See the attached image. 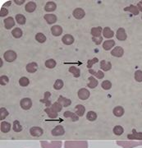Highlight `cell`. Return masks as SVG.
I'll return each instance as SVG.
<instances>
[{"label":"cell","mask_w":142,"mask_h":148,"mask_svg":"<svg viewBox=\"0 0 142 148\" xmlns=\"http://www.w3.org/2000/svg\"><path fill=\"white\" fill-rule=\"evenodd\" d=\"M63 85H64V83H63V82L62 80H56V82H54V85H53V88H54L55 90H61V89L63 88Z\"/></svg>","instance_id":"cell-39"},{"label":"cell","mask_w":142,"mask_h":148,"mask_svg":"<svg viewBox=\"0 0 142 148\" xmlns=\"http://www.w3.org/2000/svg\"><path fill=\"white\" fill-rule=\"evenodd\" d=\"M137 8H138L139 11L142 12V1L141 2H139V3L137 4Z\"/></svg>","instance_id":"cell-53"},{"label":"cell","mask_w":142,"mask_h":148,"mask_svg":"<svg viewBox=\"0 0 142 148\" xmlns=\"http://www.w3.org/2000/svg\"><path fill=\"white\" fill-rule=\"evenodd\" d=\"M112 68V64L110 62H107L105 60H102L100 62V69H102L103 71H109Z\"/></svg>","instance_id":"cell-15"},{"label":"cell","mask_w":142,"mask_h":148,"mask_svg":"<svg viewBox=\"0 0 142 148\" xmlns=\"http://www.w3.org/2000/svg\"><path fill=\"white\" fill-rule=\"evenodd\" d=\"M51 32L54 36H59L63 33V28L60 26H53L51 28Z\"/></svg>","instance_id":"cell-18"},{"label":"cell","mask_w":142,"mask_h":148,"mask_svg":"<svg viewBox=\"0 0 142 148\" xmlns=\"http://www.w3.org/2000/svg\"><path fill=\"white\" fill-rule=\"evenodd\" d=\"M25 9L27 12H33L36 9V3H35L34 2H29L27 3V5L25 7Z\"/></svg>","instance_id":"cell-22"},{"label":"cell","mask_w":142,"mask_h":148,"mask_svg":"<svg viewBox=\"0 0 142 148\" xmlns=\"http://www.w3.org/2000/svg\"><path fill=\"white\" fill-rule=\"evenodd\" d=\"M124 132V129L123 127L120 126V125H117L115 127H113V133L117 135V136H120Z\"/></svg>","instance_id":"cell-37"},{"label":"cell","mask_w":142,"mask_h":148,"mask_svg":"<svg viewBox=\"0 0 142 148\" xmlns=\"http://www.w3.org/2000/svg\"><path fill=\"white\" fill-rule=\"evenodd\" d=\"M117 144L121 146L123 148H132L142 145V142H125V141H118Z\"/></svg>","instance_id":"cell-3"},{"label":"cell","mask_w":142,"mask_h":148,"mask_svg":"<svg viewBox=\"0 0 142 148\" xmlns=\"http://www.w3.org/2000/svg\"><path fill=\"white\" fill-rule=\"evenodd\" d=\"M124 10L128 11V12H132V14H134V15H138V14H139V12H140L137 7L132 5V4L129 6V7H127V8H125Z\"/></svg>","instance_id":"cell-29"},{"label":"cell","mask_w":142,"mask_h":148,"mask_svg":"<svg viewBox=\"0 0 142 148\" xmlns=\"http://www.w3.org/2000/svg\"><path fill=\"white\" fill-rule=\"evenodd\" d=\"M13 130L16 132H20L22 130V127L18 120H16L13 123Z\"/></svg>","instance_id":"cell-41"},{"label":"cell","mask_w":142,"mask_h":148,"mask_svg":"<svg viewBox=\"0 0 142 148\" xmlns=\"http://www.w3.org/2000/svg\"><path fill=\"white\" fill-rule=\"evenodd\" d=\"M36 40L38 42L44 43L46 40V36L43 33H37L36 36Z\"/></svg>","instance_id":"cell-40"},{"label":"cell","mask_w":142,"mask_h":148,"mask_svg":"<svg viewBox=\"0 0 142 148\" xmlns=\"http://www.w3.org/2000/svg\"><path fill=\"white\" fill-rule=\"evenodd\" d=\"M116 37L117 40H126V34L125 30L123 28H119L117 31V33H116Z\"/></svg>","instance_id":"cell-11"},{"label":"cell","mask_w":142,"mask_h":148,"mask_svg":"<svg viewBox=\"0 0 142 148\" xmlns=\"http://www.w3.org/2000/svg\"><path fill=\"white\" fill-rule=\"evenodd\" d=\"M87 86H89V88H95L98 86V81L95 79L93 76H91L89 77V82Z\"/></svg>","instance_id":"cell-30"},{"label":"cell","mask_w":142,"mask_h":148,"mask_svg":"<svg viewBox=\"0 0 142 148\" xmlns=\"http://www.w3.org/2000/svg\"><path fill=\"white\" fill-rule=\"evenodd\" d=\"M14 25H15V21L12 17H8L4 20V27L6 29H11L12 27H14Z\"/></svg>","instance_id":"cell-17"},{"label":"cell","mask_w":142,"mask_h":148,"mask_svg":"<svg viewBox=\"0 0 142 148\" xmlns=\"http://www.w3.org/2000/svg\"><path fill=\"white\" fill-rule=\"evenodd\" d=\"M124 53V50L121 47V46H116L112 51H111V54L114 57H117V58H120L123 55Z\"/></svg>","instance_id":"cell-8"},{"label":"cell","mask_w":142,"mask_h":148,"mask_svg":"<svg viewBox=\"0 0 142 148\" xmlns=\"http://www.w3.org/2000/svg\"><path fill=\"white\" fill-rule=\"evenodd\" d=\"M69 72L73 74L75 77H79L80 74H81L80 69H78V68H76V66H72V67H70V68H69Z\"/></svg>","instance_id":"cell-33"},{"label":"cell","mask_w":142,"mask_h":148,"mask_svg":"<svg viewBox=\"0 0 142 148\" xmlns=\"http://www.w3.org/2000/svg\"><path fill=\"white\" fill-rule=\"evenodd\" d=\"M50 95H51V94H50L49 92L46 91V92L44 93V98L43 100H40V102L45 104V106H47V107L51 106V101L48 100V98L50 97Z\"/></svg>","instance_id":"cell-31"},{"label":"cell","mask_w":142,"mask_h":148,"mask_svg":"<svg viewBox=\"0 0 142 148\" xmlns=\"http://www.w3.org/2000/svg\"><path fill=\"white\" fill-rule=\"evenodd\" d=\"M101 33H102V28L100 27H93L91 29V35L93 36V37L101 36Z\"/></svg>","instance_id":"cell-28"},{"label":"cell","mask_w":142,"mask_h":148,"mask_svg":"<svg viewBox=\"0 0 142 148\" xmlns=\"http://www.w3.org/2000/svg\"><path fill=\"white\" fill-rule=\"evenodd\" d=\"M12 36L15 37V38L18 39V38H21V36H22V31H21V28L16 27L15 29L12 30Z\"/></svg>","instance_id":"cell-35"},{"label":"cell","mask_w":142,"mask_h":148,"mask_svg":"<svg viewBox=\"0 0 142 148\" xmlns=\"http://www.w3.org/2000/svg\"><path fill=\"white\" fill-rule=\"evenodd\" d=\"M103 35H104V36L105 37V38L109 39V38H112L114 36V32H113L109 27H105L103 30Z\"/></svg>","instance_id":"cell-25"},{"label":"cell","mask_w":142,"mask_h":148,"mask_svg":"<svg viewBox=\"0 0 142 148\" xmlns=\"http://www.w3.org/2000/svg\"><path fill=\"white\" fill-rule=\"evenodd\" d=\"M64 133H65V130H64L63 126H61V125L56 126L52 130V135L53 136H57V137L58 136H62Z\"/></svg>","instance_id":"cell-10"},{"label":"cell","mask_w":142,"mask_h":148,"mask_svg":"<svg viewBox=\"0 0 142 148\" xmlns=\"http://www.w3.org/2000/svg\"><path fill=\"white\" fill-rule=\"evenodd\" d=\"M44 111L47 113L48 117L51 118V119H55V118L58 117V113L53 110L52 108H47V109L44 110Z\"/></svg>","instance_id":"cell-32"},{"label":"cell","mask_w":142,"mask_h":148,"mask_svg":"<svg viewBox=\"0 0 142 148\" xmlns=\"http://www.w3.org/2000/svg\"><path fill=\"white\" fill-rule=\"evenodd\" d=\"M89 95H90L89 91L87 89H85V88H81L78 91V97L81 100H82V101L87 100L89 97Z\"/></svg>","instance_id":"cell-7"},{"label":"cell","mask_w":142,"mask_h":148,"mask_svg":"<svg viewBox=\"0 0 142 148\" xmlns=\"http://www.w3.org/2000/svg\"><path fill=\"white\" fill-rule=\"evenodd\" d=\"M92 40H93V41H94L97 45H100V44L102 43V41H103V37L102 36L92 37Z\"/></svg>","instance_id":"cell-50"},{"label":"cell","mask_w":142,"mask_h":148,"mask_svg":"<svg viewBox=\"0 0 142 148\" xmlns=\"http://www.w3.org/2000/svg\"><path fill=\"white\" fill-rule=\"evenodd\" d=\"M44 9L47 12H53L56 9V3L54 2H52V1L48 2L45 7H44Z\"/></svg>","instance_id":"cell-27"},{"label":"cell","mask_w":142,"mask_h":148,"mask_svg":"<svg viewBox=\"0 0 142 148\" xmlns=\"http://www.w3.org/2000/svg\"><path fill=\"white\" fill-rule=\"evenodd\" d=\"M40 145L42 148H61L62 143L59 141H53V142H46L42 141L40 142Z\"/></svg>","instance_id":"cell-2"},{"label":"cell","mask_w":142,"mask_h":148,"mask_svg":"<svg viewBox=\"0 0 142 148\" xmlns=\"http://www.w3.org/2000/svg\"><path fill=\"white\" fill-rule=\"evenodd\" d=\"M24 2H25V0H15V3L17 5H21Z\"/></svg>","instance_id":"cell-52"},{"label":"cell","mask_w":142,"mask_h":148,"mask_svg":"<svg viewBox=\"0 0 142 148\" xmlns=\"http://www.w3.org/2000/svg\"><path fill=\"white\" fill-rule=\"evenodd\" d=\"M101 86L104 90H109V89H111V87H112V83H111V82H109V80H105V81H104L102 82Z\"/></svg>","instance_id":"cell-43"},{"label":"cell","mask_w":142,"mask_h":148,"mask_svg":"<svg viewBox=\"0 0 142 148\" xmlns=\"http://www.w3.org/2000/svg\"><path fill=\"white\" fill-rule=\"evenodd\" d=\"M51 108H52V109H53V110L55 111V112L58 113V112H60V111L62 110V109H63V106H62L60 103H58V101H57V102H55L54 104H53V105H52Z\"/></svg>","instance_id":"cell-42"},{"label":"cell","mask_w":142,"mask_h":148,"mask_svg":"<svg viewBox=\"0 0 142 148\" xmlns=\"http://www.w3.org/2000/svg\"><path fill=\"white\" fill-rule=\"evenodd\" d=\"M0 113H1V117H0V119H1V120L3 121L6 117L8 115V112L7 111V110H6L5 108H1V109H0Z\"/></svg>","instance_id":"cell-47"},{"label":"cell","mask_w":142,"mask_h":148,"mask_svg":"<svg viewBox=\"0 0 142 148\" xmlns=\"http://www.w3.org/2000/svg\"><path fill=\"white\" fill-rule=\"evenodd\" d=\"M127 138L131 140H142V132H137L133 130V134L127 135Z\"/></svg>","instance_id":"cell-19"},{"label":"cell","mask_w":142,"mask_h":148,"mask_svg":"<svg viewBox=\"0 0 142 148\" xmlns=\"http://www.w3.org/2000/svg\"><path fill=\"white\" fill-rule=\"evenodd\" d=\"M29 83H30V81L26 77H23L19 80V84L21 85V86H27Z\"/></svg>","instance_id":"cell-45"},{"label":"cell","mask_w":142,"mask_h":148,"mask_svg":"<svg viewBox=\"0 0 142 148\" xmlns=\"http://www.w3.org/2000/svg\"><path fill=\"white\" fill-rule=\"evenodd\" d=\"M30 133L33 137H40L42 136L44 131L41 127H32L30 129Z\"/></svg>","instance_id":"cell-6"},{"label":"cell","mask_w":142,"mask_h":148,"mask_svg":"<svg viewBox=\"0 0 142 148\" xmlns=\"http://www.w3.org/2000/svg\"><path fill=\"white\" fill-rule=\"evenodd\" d=\"M115 45V41L113 40H106L103 44V48L105 49V50H109L112 48Z\"/></svg>","instance_id":"cell-20"},{"label":"cell","mask_w":142,"mask_h":148,"mask_svg":"<svg viewBox=\"0 0 142 148\" xmlns=\"http://www.w3.org/2000/svg\"><path fill=\"white\" fill-rule=\"evenodd\" d=\"M8 14V10L6 9L5 8H2L1 10H0V16H5Z\"/></svg>","instance_id":"cell-51"},{"label":"cell","mask_w":142,"mask_h":148,"mask_svg":"<svg viewBox=\"0 0 142 148\" xmlns=\"http://www.w3.org/2000/svg\"><path fill=\"white\" fill-rule=\"evenodd\" d=\"M37 69H38V65H37L36 63H30L29 64H27V70L28 73H36L37 71Z\"/></svg>","instance_id":"cell-16"},{"label":"cell","mask_w":142,"mask_h":148,"mask_svg":"<svg viewBox=\"0 0 142 148\" xmlns=\"http://www.w3.org/2000/svg\"><path fill=\"white\" fill-rule=\"evenodd\" d=\"M20 106H21V108H22L23 110H30L32 106L31 100L29 99V98H24V99H22L21 101V102H20Z\"/></svg>","instance_id":"cell-5"},{"label":"cell","mask_w":142,"mask_h":148,"mask_svg":"<svg viewBox=\"0 0 142 148\" xmlns=\"http://www.w3.org/2000/svg\"><path fill=\"white\" fill-rule=\"evenodd\" d=\"M44 17L48 24H53L57 21V16L53 14H46Z\"/></svg>","instance_id":"cell-21"},{"label":"cell","mask_w":142,"mask_h":148,"mask_svg":"<svg viewBox=\"0 0 142 148\" xmlns=\"http://www.w3.org/2000/svg\"><path fill=\"white\" fill-rule=\"evenodd\" d=\"M65 148H88L86 141H67L64 144Z\"/></svg>","instance_id":"cell-1"},{"label":"cell","mask_w":142,"mask_h":148,"mask_svg":"<svg viewBox=\"0 0 142 148\" xmlns=\"http://www.w3.org/2000/svg\"><path fill=\"white\" fill-rule=\"evenodd\" d=\"M11 129V124L8 122H2L1 123V131L3 132H8Z\"/></svg>","instance_id":"cell-26"},{"label":"cell","mask_w":142,"mask_h":148,"mask_svg":"<svg viewBox=\"0 0 142 148\" xmlns=\"http://www.w3.org/2000/svg\"><path fill=\"white\" fill-rule=\"evenodd\" d=\"M11 3H12V2H8V3H6V4H4V6H7V5H11Z\"/></svg>","instance_id":"cell-54"},{"label":"cell","mask_w":142,"mask_h":148,"mask_svg":"<svg viewBox=\"0 0 142 148\" xmlns=\"http://www.w3.org/2000/svg\"><path fill=\"white\" fill-rule=\"evenodd\" d=\"M113 112L116 117H122L124 114V109L122 106H117L113 109Z\"/></svg>","instance_id":"cell-23"},{"label":"cell","mask_w":142,"mask_h":148,"mask_svg":"<svg viewBox=\"0 0 142 148\" xmlns=\"http://www.w3.org/2000/svg\"><path fill=\"white\" fill-rule=\"evenodd\" d=\"M89 73L90 74H92L93 76H95V77H96L97 78H99V79H102V78L104 77V73H103L102 71L95 72L93 69H89Z\"/></svg>","instance_id":"cell-34"},{"label":"cell","mask_w":142,"mask_h":148,"mask_svg":"<svg viewBox=\"0 0 142 148\" xmlns=\"http://www.w3.org/2000/svg\"><path fill=\"white\" fill-rule=\"evenodd\" d=\"M8 77H7V76H4V75H3V76H1L0 77V84L1 85H6L8 82Z\"/></svg>","instance_id":"cell-49"},{"label":"cell","mask_w":142,"mask_h":148,"mask_svg":"<svg viewBox=\"0 0 142 148\" xmlns=\"http://www.w3.org/2000/svg\"><path fill=\"white\" fill-rule=\"evenodd\" d=\"M75 110H76V114L78 115L79 117L83 116L85 112V109L83 106L81 105H77V106L75 107Z\"/></svg>","instance_id":"cell-24"},{"label":"cell","mask_w":142,"mask_h":148,"mask_svg":"<svg viewBox=\"0 0 142 148\" xmlns=\"http://www.w3.org/2000/svg\"><path fill=\"white\" fill-rule=\"evenodd\" d=\"M86 119H87L89 121H95V119H97V114H96V113L94 112V111H89V112L87 113Z\"/></svg>","instance_id":"cell-38"},{"label":"cell","mask_w":142,"mask_h":148,"mask_svg":"<svg viewBox=\"0 0 142 148\" xmlns=\"http://www.w3.org/2000/svg\"><path fill=\"white\" fill-rule=\"evenodd\" d=\"M16 21L20 25H24L26 23V17L22 14H16Z\"/></svg>","instance_id":"cell-36"},{"label":"cell","mask_w":142,"mask_h":148,"mask_svg":"<svg viewBox=\"0 0 142 148\" xmlns=\"http://www.w3.org/2000/svg\"><path fill=\"white\" fill-rule=\"evenodd\" d=\"M62 40H63V42L64 43L65 45H72V44L74 42V38L72 35L67 34V35H65V36L63 37Z\"/></svg>","instance_id":"cell-14"},{"label":"cell","mask_w":142,"mask_h":148,"mask_svg":"<svg viewBox=\"0 0 142 148\" xmlns=\"http://www.w3.org/2000/svg\"><path fill=\"white\" fill-rule=\"evenodd\" d=\"M45 66L48 69H53L56 66V62L53 59H48L45 62Z\"/></svg>","instance_id":"cell-44"},{"label":"cell","mask_w":142,"mask_h":148,"mask_svg":"<svg viewBox=\"0 0 142 148\" xmlns=\"http://www.w3.org/2000/svg\"><path fill=\"white\" fill-rule=\"evenodd\" d=\"M72 14H73V16L76 19H82L85 16V11L82 8H76L73 11Z\"/></svg>","instance_id":"cell-9"},{"label":"cell","mask_w":142,"mask_h":148,"mask_svg":"<svg viewBox=\"0 0 142 148\" xmlns=\"http://www.w3.org/2000/svg\"><path fill=\"white\" fill-rule=\"evenodd\" d=\"M63 116L65 117V118H71L72 122L78 121V119H79V116L76 114H74V113L71 112V111H66V112H64Z\"/></svg>","instance_id":"cell-12"},{"label":"cell","mask_w":142,"mask_h":148,"mask_svg":"<svg viewBox=\"0 0 142 148\" xmlns=\"http://www.w3.org/2000/svg\"><path fill=\"white\" fill-rule=\"evenodd\" d=\"M3 57H4V59L7 62L11 63V62H13L16 59L17 55H16V52H14L12 50H8V51H6L5 53H4Z\"/></svg>","instance_id":"cell-4"},{"label":"cell","mask_w":142,"mask_h":148,"mask_svg":"<svg viewBox=\"0 0 142 148\" xmlns=\"http://www.w3.org/2000/svg\"><path fill=\"white\" fill-rule=\"evenodd\" d=\"M58 103H60L63 107H68V106H69L71 104H72V101H71V100H69V99H67V98L63 97V95H60V96L58 97Z\"/></svg>","instance_id":"cell-13"},{"label":"cell","mask_w":142,"mask_h":148,"mask_svg":"<svg viewBox=\"0 0 142 148\" xmlns=\"http://www.w3.org/2000/svg\"><path fill=\"white\" fill-rule=\"evenodd\" d=\"M135 79L138 82H142V71L141 70H137L135 73Z\"/></svg>","instance_id":"cell-46"},{"label":"cell","mask_w":142,"mask_h":148,"mask_svg":"<svg viewBox=\"0 0 142 148\" xmlns=\"http://www.w3.org/2000/svg\"><path fill=\"white\" fill-rule=\"evenodd\" d=\"M99 62V59L97 58H94L93 59H90V60H88V64H87V68L89 69H91V68H92V66L94 65L95 64H96V63H98Z\"/></svg>","instance_id":"cell-48"}]
</instances>
